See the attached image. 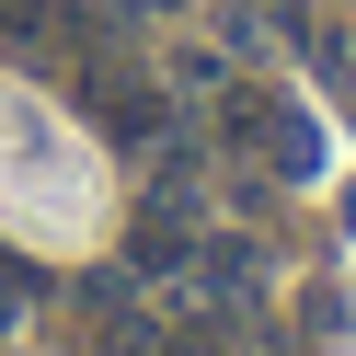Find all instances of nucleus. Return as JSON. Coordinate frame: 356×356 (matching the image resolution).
Returning a JSON list of instances; mask_svg holds the SVG:
<instances>
[{
	"instance_id": "1",
	"label": "nucleus",
	"mask_w": 356,
	"mask_h": 356,
	"mask_svg": "<svg viewBox=\"0 0 356 356\" xmlns=\"http://www.w3.org/2000/svg\"><path fill=\"white\" fill-rule=\"evenodd\" d=\"M218 138H230V149H253L276 184H299V172L322 161V127H310L287 92H264V81H218Z\"/></svg>"
},
{
	"instance_id": "2",
	"label": "nucleus",
	"mask_w": 356,
	"mask_h": 356,
	"mask_svg": "<svg viewBox=\"0 0 356 356\" xmlns=\"http://www.w3.org/2000/svg\"><path fill=\"white\" fill-rule=\"evenodd\" d=\"M81 104H92V115H104V138H127V149L172 127V115H161V92H149L138 70H115V58H92V70H81Z\"/></svg>"
},
{
	"instance_id": "3",
	"label": "nucleus",
	"mask_w": 356,
	"mask_h": 356,
	"mask_svg": "<svg viewBox=\"0 0 356 356\" xmlns=\"http://www.w3.org/2000/svg\"><path fill=\"white\" fill-rule=\"evenodd\" d=\"M24 299H35V276H24L12 253H0V310H24Z\"/></svg>"
},
{
	"instance_id": "4",
	"label": "nucleus",
	"mask_w": 356,
	"mask_h": 356,
	"mask_svg": "<svg viewBox=\"0 0 356 356\" xmlns=\"http://www.w3.org/2000/svg\"><path fill=\"white\" fill-rule=\"evenodd\" d=\"M115 12H184V0H115Z\"/></svg>"
},
{
	"instance_id": "5",
	"label": "nucleus",
	"mask_w": 356,
	"mask_h": 356,
	"mask_svg": "<svg viewBox=\"0 0 356 356\" xmlns=\"http://www.w3.org/2000/svg\"><path fill=\"white\" fill-rule=\"evenodd\" d=\"M345 218H356V195H345Z\"/></svg>"
}]
</instances>
